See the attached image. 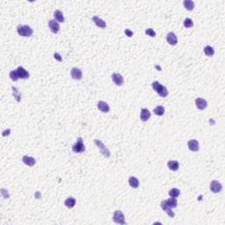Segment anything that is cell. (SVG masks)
Returning <instances> with one entry per match:
<instances>
[{
  "instance_id": "obj_1",
  "label": "cell",
  "mask_w": 225,
  "mask_h": 225,
  "mask_svg": "<svg viewBox=\"0 0 225 225\" xmlns=\"http://www.w3.org/2000/svg\"><path fill=\"white\" fill-rule=\"evenodd\" d=\"M151 85H152V88L158 92V94L159 96L165 98V97H166V96L168 95V90L166 89V87L164 86V85H162L158 81L153 82Z\"/></svg>"
},
{
  "instance_id": "obj_2",
  "label": "cell",
  "mask_w": 225,
  "mask_h": 225,
  "mask_svg": "<svg viewBox=\"0 0 225 225\" xmlns=\"http://www.w3.org/2000/svg\"><path fill=\"white\" fill-rule=\"evenodd\" d=\"M17 32L20 36L24 37H30L33 33V29L29 26H18L17 27Z\"/></svg>"
},
{
  "instance_id": "obj_3",
  "label": "cell",
  "mask_w": 225,
  "mask_h": 225,
  "mask_svg": "<svg viewBox=\"0 0 225 225\" xmlns=\"http://www.w3.org/2000/svg\"><path fill=\"white\" fill-rule=\"evenodd\" d=\"M94 143L96 144V146L99 149L101 154L105 157V158H109L110 155H111V152L110 150H108V148L100 141V140H98V139H95L94 140Z\"/></svg>"
},
{
  "instance_id": "obj_4",
  "label": "cell",
  "mask_w": 225,
  "mask_h": 225,
  "mask_svg": "<svg viewBox=\"0 0 225 225\" xmlns=\"http://www.w3.org/2000/svg\"><path fill=\"white\" fill-rule=\"evenodd\" d=\"M72 150L75 153H81L84 152L85 150V146L83 143V139L81 137H79L77 139V142L72 146Z\"/></svg>"
},
{
  "instance_id": "obj_5",
  "label": "cell",
  "mask_w": 225,
  "mask_h": 225,
  "mask_svg": "<svg viewBox=\"0 0 225 225\" xmlns=\"http://www.w3.org/2000/svg\"><path fill=\"white\" fill-rule=\"evenodd\" d=\"M113 220H114V223H116L118 224H126L124 215L121 210H116L114 212V216H113Z\"/></svg>"
},
{
  "instance_id": "obj_6",
  "label": "cell",
  "mask_w": 225,
  "mask_h": 225,
  "mask_svg": "<svg viewBox=\"0 0 225 225\" xmlns=\"http://www.w3.org/2000/svg\"><path fill=\"white\" fill-rule=\"evenodd\" d=\"M222 189H223V186H222V184L219 181H217V180L211 181V183H210V190L213 193H216V194L220 193L222 191Z\"/></svg>"
},
{
  "instance_id": "obj_7",
  "label": "cell",
  "mask_w": 225,
  "mask_h": 225,
  "mask_svg": "<svg viewBox=\"0 0 225 225\" xmlns=\"http://www.w3.org/2000/svg\"><path fill=\"white\" fill-rule=\"evenodd\" d=\"M48 26H49V29L50 31L53 33H57L59 29H60V26H59V23L55 20V19H51L48 21Z\"/></svg>"
},
{
  "instance_id": "obj_8",
  "label": "cell",
  "mask_w": 225,
  "mask_h": 225,
  "mask_svg": "<svg viewBox=\"0 0 225 225\" xmlns=\"http://www.w3.org/2000/svg\"><path fill=\"white\" fill-rule=\"evenodd\" d=\"M160 206H161L162 209H163L164 211H165V213H166L170 217L173 218V217L175 216V214H174V212L172 210V208H170V207L165 203V201H163V202L160 203Z\"/></svg>"
},
{
  "instance_id": "obj_9",
  "label": "cell",
  "mask_w": 225,
  "mask_h": 225,
  "mask_svg": "<svg viewBox=\"0 0 225 225\" xmlns=\"http://www.w3.org/2000/svg\"><path fill=\"white\" fill-rule=\"evenodd\" d=\"M112 80L114 82V84L118 86H121L124 83V79L122 77V76L119 73H114L112 75Z\"/></svg>"
},
{
  "instance_id": "obj_10",
  "label": "cell",
  "mask_w": 225,
  "mask_h": 225,
  "mask_svg": "<svg viewBox=\"0 0 225 225\" xmlns=\"http://www.w3.org/2000/svg\"><path fill=\"white\" fill-rule=\"evenodd\" d=\"M70 74H71L72 78H73V79H76V80H80V79L82 78V77H83V72H82V70H81L80 69H78V68H73V69L71 70Z\"/></svg>"
},
{
  "instance_id": "obj_11",
  "label": "cell",
  "mask_w": 225,
  "mask_h": 225,
  "mask_svg": "<svg viewBox=\"0 0 225 225\" xmlns=\"http://www.w3.org/2000/svg\"><path fill=\"white\" fill-rule=\"evenodd\" d=\"M187 146H188V148H189L190 150L194 151V152H195V151H198L199 149H200V147H199V143H198V141L195 140V139L189 140L188 143H187Z\"/></svg>"
},
{
  "instance_id": "obj_12",
  "label": "cell",
  "mask_w": 225,
  "mask_h": 225,
  "mask_svg": "<svg viewBox=\"0 0 225 225\" xmlns=\"http://www.w3.org/2000/svg\"><path fill=\"white\" fill-rule=\"evenodd\" d=\"M195 105H196V107L200 110H204L207 106H208V103L207 101L202 99V98H197L195 99Z\"/></svg>"
},
{
  "instance_id": "obj_13",
  "label": "cell",
  "mask_w": 225,
  "mask_h": 225,
  "mask_svg": "<svg viewBox=\"0 0 225 225\" xmlns=\"http://www.w3.org/2000/svg\"><path fill=\"white\" fill-rule=\"evenodd\" d=\"M166 40L167 42L170 44V45H176L178 43V39H177V36L174 33L171 32L169 33L167 35H166Z\"/></svg>"
},
{
  "instance_id": "obj_14",
  "label": "cell",
  "mask_w": 225,
  "mask_h": 225,
  "mask_svg": "<svg viewBox=\"0 0 225 225\" xmlns=\"http://www.w3.org/2000/svg\"><path fill=\"white\" fill-rule=\"evenodd\" d=\"M17 71H18V77L19 78H22V79H26L29 77V73L21 66H19L18 69H17Z\"/></svg>"
},
{
  "instance_id": "obj_15",
  "label": "cell",
  "mask_w": 225,
  "mask_h": 225,
  "mask_svg": "<svg viewBox=\"0 0 225 225\" xmlns=\"http://www.w3.org/2000/svg\"><path fill=\"white\" fill-rule=\"evenodd\" d=\"M150 115H151V114L150 113V111L147 108H143L142 109L140 117H141V120L143 121H147L150 118Z\"/></svg>"
},
{
  "instance_id": "obj_16",
  "label": "cell",
  "mask_w": 225,
  "mask_h": 225,
  "mask_svg": "<svg viewBox=\"0 0 225 225\" xmlns=\"http://www.w3.org/2000/svg\"><path fill=\"white\" fill-rule=\"evenodd\" d=\"M97 106H98L99 110H100V111L103 112V113H107V112H109V110H110V107H109L108 104L106 103V102H104V101H99Z\"/></svg>"
},
{
  "instance_id": "obj_17",
  "label": "cell",
  "mask_w": 225,
  "mask_h": 225,
  "mask_svg": "<svg viewBox=\"0 0 225 225\" xmlns=\"http://www.w3.org/2000/svg\"><path fill=\"white\" fill-rule=\"evenodd\" d=\"M92 20H93V22L95 23V25H96L97 26H99V27L105 28V27L106 26V22H105L102 18H99L98 16H94V17L92 18Z\"/></svg>"
},
{
  "instance_id": "obj_18",
  "label": "cell",
  "mask_w": 225,
  "mask_h": 225,
  "mask_svg": "<svg viewBox=\"0 0 225 225\" xmlns=\"http://www.w3.org/2000/svg\"><path fill=\"white\" fill-rule=\"evenodd\" d=\"M22 161L25 165H28V166H33L35 165V159L32 157H28V156H24L22 158Z\"/></svg>"
},
{
  "instance_id": "obj_19",
  "label": "cell",
  "mask_w": 225,
  "mask_h": 225,
  "mask_svg": "<svg viewBox=\"0 0 225 225\" xmlns=\"http://www.w3.org/2000/svg\"><path fill=\"white\" fill-rule=\"evenodd\" d=\"M167 165H168L169 169L172 170V171H173V172L178 171L179 168H180V164H179V162L176 161V160H170V161L167 163Z\"/></svg>"
},
{
  "instance_id": "obj_20",
  "label": "cell",
  "mask_w": 225,
  "mask_h": 225,
  "mask_svg": "<svg viewBox=\"0 0 225 225\" xmlns=\"http://www.w3.org/2000/svg\"><path fill=\"white\" fill-rule=\"evenodd\" d=\"M76 202H77V201H76L75 198L70 197V198H68V199L65 200L64 205H65L67 208H69V209H72V208L76 205Z\"/></svg>"
},
{
  "instance_id": "obj_21",
  "label": "cell",
  "mask_w": 225,
  "mask_h": 225,
  "mask_svg": "<svg viewBox=\"0 0 225 225\" xmlns=\"http://www.w3.org/2000/svg\"><path fill=\"white\" fill-rule=\"evenodd\" d=\"M54 17L55 18L56 21L58 22H64V17H63V14L62 12L60 11V10H56L54 12Z\"/></svg>"
},
{
  "instance_id": "obj_22",
  "label": "cell",
  "mask_w": 225,
  "mask_h": 225,
  "mask_svg": "<svg viewBox=\"0 0 225 225\" xmlns=\"http://www.w3.org/2000/svg\"><path fill=\"white\" fill-rule=\"evenodd\" d=\"M128 183H129L130 187H133V188H137L139 187V185H140L139 180L136 177H130L128 179Z\"/></svg>"
},
{
  "instance_id": "obj_23",
  "label": "cell",
  "mask_w": 225,
  "mask_h": 225,
  "mask_svg": "<svg viewBox=\"0 0 225 225\" xmlns=\"http://www.w3.org/2000/svg\"><path fill=\"white\" fill-rule=\"evenodd\" d=\"M165 203H166V204H167L170 208H172V209L176 208V207L178 206L177 199H176V198H174V197H172V198H170V199L166 200V201H165Z\"/></svg>"
},
{
  "instance_id": "obj_24",
  "label": "cell",
  "mask_w": 225,
  "mask_h": 225,
  "mask_svg": "<svg viewBox=\"0 0 225 225\" xmlns=\"http://www.w3.org/2000/svg\"><path fill=\"white\" fill-rule=\"evenodd\" d=\"M184 6L187 10L192 11L194 8V2L192 0H185L184 1Z\"/></svg>"
},
{
  "instance_id": "obj_25",
  "label": "cell",
  "mask_w": 225,
  "mask_h": 225,
  "mask_svg": "<svg viewBox=\"0 0 225 225\" xmlns=\"http://www.w3.org/2000/svg\"><path fill=\"white\" fill-rule=\"evenodd\" d=\"M11 90H12V95H13L14 99L17 100V102H19L20 99H21V96H20V93H19L18 90L16 87H14V86L11 87Z\"/></svg>"
},
{
  "instance_id": "obj_26",
  "label": "cell",
  "mask_w": 225,
  "mask_h": 225,
  "mask_svg": "<svg viewBox=\"0 0 225 225\" xmlns=\"http://www.w3.org/2000/svg\"><path fill=\"white\" fill-rule=\"evenodd\" d=\"M153 112H154V114H155L156 115L162 116V115L165 114V107H164L163 106H157L156 108H154Z\"/></svg>"
},
{
  "instance_id": "obj_27",
  "label": "cell",
  "mask_w": 225,
  "mask_h": 225,
  "mask_svg": "<svg viewBox=\"0 0 225 225\" xmlns=\"http://www.w3.org/2000/svg\"><path fill=\"white\" fill-rule=\"evenodd\" d=\"M204 53L208 55V56H212L215 54V50L211 46H206L204 48Z\"/></svg>"
},
{
  "instance_id": "obj_28",
  "label": "cell",
  "mask_w": 225,
  "mask_h": 225,
  "mask_svg": "<svg viewBox=\"0 0 225 225\" xmlns=\"http://www.w3.org/2000/svg\"><path fill=\"white\" fill-rule=\"evenodd\" d=\"M180 191L178 188H172V189H171L170 192H169V195H170L171 197L177 198V197L180 196Z\"/></svg>"
},
{
  "instance_id": "obj_29",
  "label": "cell",
  "mask_w": 225,
  "mask_h": 225,
  "mask_svg": "<svg viewBox=\"0 0 225 225\" xmlns=\"http://www.w3.org/2000/svg\"><path fill=\"white\" fill-rule=\"evenodd\" d=\"M10 77H11V79L12 81H18V79L19 78V77H18V74L17 70H12V71L10 72Z\"/></svg>"
},
{
  "instance_id": "obj_30",
  "label": "cell",
  "mask_w": 225,
  "mask_h": 225,
  "mask_svg": "<svg viewBox=\"0 0 225 225\" xmlns=\"http://www.w3.org/2000/svg\"><path fill=\"white\" fill-rule=\"evenodd\" d=\"M193 26H194L193 20H192L191 18H187L185 19V21H184V26L189 28V27H192Z\"/></svg>"
},
{
  "instance_id": "obj_31",
  "label": "cell",
  "mask_w": 225,
  "mask_h": 225,
  "mask_svg": "<svg viewBox=\"0 0 225 225\" xmlns=\"http://www.w3.org/2000/svg\"><path fill=\"white\" fill-rule=\"evenodd\" d=\"M145 33H146L147 35L150 36V37H155V36H156V33H155V31H154L152 28H148V29H146V30H145Z\"/></svg>"
},
{
  "instance_id": "obj_32",
  "label": "cell",
  "mask_w": 225,
  "mask_h": 225,
  "mask_svg": "<svg viewBox=\"0 0 225 225\" xmlns=\"http://www.w3.org/2000/svg\"><path fill=\"white\" fill-rule=\"evenodd\" d=\"M1 193H2V194H3V196L6 199V198H9V194L5 191V189H2L1 190Z\"/></svg>"
},
{
  "instance_id": "obj_33",
  "label": "cell",
  "mask_w": 225,
  "mask_h": 225,
  "mask_svg": "<svg viewBox=\"0 0 225 225\" xmlns=\"http://www.w3.org/2000/svg\"><path fill=\"white\" fill-rule=\"evenodd\" d=\"M125 33H126L128 37H132V36H133V32L130 31V30H128V29H126V30H125Z\"/></svg>"
},
{
  "instance_id": "obj_34",
  "label": "cell",
  "mask_w": 225,
  "mask_h": 225,
  "mask_svg": "<svg viewBox=\"0 0 225 225\" xmlns=\"http://www.w3.org/2000/svg\"><path fill=\"white\" fill-rule=\"evenodd\" d=\"M54 57H55V59H57L59 62H62V57L60 56V55H59L58 53H55V54H54Z\"/></svg>"
},
{
  "instance_id": "obj_35",
  "label": "cell",
  "mask_w": 225,
  "mask_h": 225,
  "mask_svg": "<svg viewBox=\"0 0 225 225\" xmlns=\"http://www.w3.org/2000/svg\"><path fill=\"white\" fill-rule=\"evenodd\" d=\"M10 132H11V130H10V129H7V130H5V131L3 132V136H8V135L10 134Z\"/></svg>"
}]
</instances>
